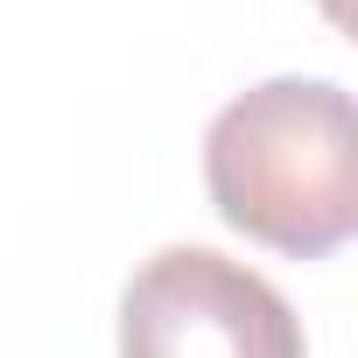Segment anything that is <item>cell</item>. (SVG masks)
Listing matches in <instances>:
<instances>
[{
	"label": "cell",
	"instance_id": "6da1fadb",
	"mask_svg": "<svg viewBox=\"0 0 358 358\" xmlns=\"http://www.w3.org/2000/svg\"><path fill=\"white\" fill-rule=\"evenodd\" d=\"M204 183L232 232L323 260L358 232V134L351 92L330 78H267L204 134Z\"/></svg>",
	"mask_w": 358,
	"mask_h": 358
},
{
	"label": "cell",
	"instance_id": "7a4b0ae2",
	"mask_svg": "<svg viewBox=\"0 0 358 358\" xmlns=\"http://www.w3.org/2000/svg\"><path fill=\"white\" fill-rule=\"evenodd\" d=\"M120 358H309L288 295L211 246H162L120 295Z\"/></svg>",
	"mask_w": 358,
	"mask_h": 358
}]
</instances>
